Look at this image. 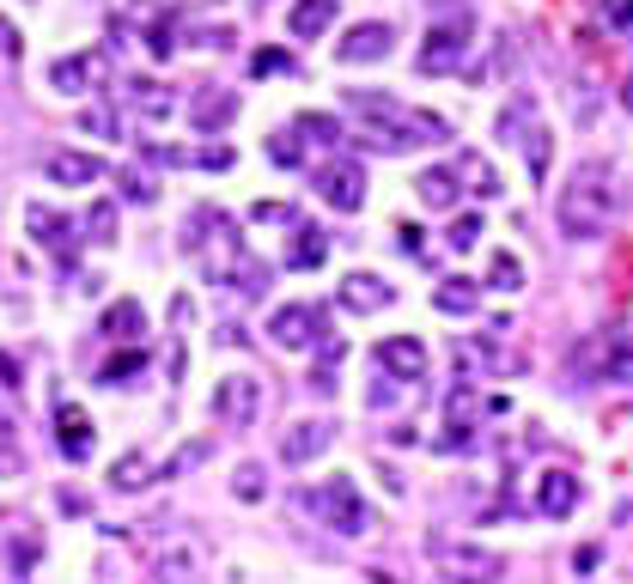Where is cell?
<instances>
[{"mask_svg": "<svg viewBox=\"0 0 633 584\" xmlns=\"http://www.w3.org/2000/svg\"><path fill=\"white\" fill-rule=\"evenodd\" d=\"M122 195H129V201H141V208H146V201H153V177H141V170H122Z\"/></svg>", "mask_w": 633, "mask_h": 584, "instance_id": "cell-41", "label": "cell"}, {"mask_svg": "<svg viewBox=\"0 0 633 584\" xmlns=\"http://www.w3.org/2000/svg\"><path fill=\"white\" fill-rule=\"evenodd\" d=\"M390 37L396 31L384 25V19H366V25H354L342 43H335V55H342L347 67H366V62H384L390 55Z\"/></svg>", "mask_w": 633, "mask_h": 584, "instance_id": "cell-14", "label": "cell"}, {"mask_svg": "<svg viewBox=\"0 0 633 584\" xmlns=\"http://www.w3.org/2000/svg\"><path fill=\"white\" fill-rule=\"evenodd\" d=\"M292 238H299V244L287 250V268H316V262L330 256V238L316 232V225H299Z\"/></svg>", "mask_w": 633, "mask_h": 584, "instance_id": "cell-27", "label": "cell"}, {"mask_svg": "<svg viewBox=\"0 0 633 584\" xmlns=\"http://www.w3.org/2000/svg\"><path fill=\"white\" fill-rule=\"evenodd\" d=\"M268 335H275V348L299 353V348H311V341H323V311H316V305H280V311L268 317Z\"/></svg>", "mask_w": 633, "mask_h": 584, "instance_id": "cell-10", "label": "cell"}, {"mask_svg": "<svg viewBox=\"0 0 633 584\" xmlns=\"http://www.w3.org/2000/svg\"><path fill=\"white\" fill-rule=\"evenodd\" d=\"M603 384H633V341H609L603 348Z\"/></svg>", "mask_w": 633, "mask_h": 584, "instance_id": "cell-32", "label": "cell"}, {"mask_svg": "<svg viewBox=\"0 0 633 584\" xmlns=\"http://www.w3.org/2000/svg\"><path fill=\"white\" fill-rule=\"evenodd\" d=\"M396 384H402V377H390V384H371L366 403H371V408H390V403H396Z\"/></svg>", "mask_w": 633, "mask_h": 584, "instance_id": "cell-43", "label": "cell"}, {"mask_svg": "<svg viewBox=\"0 0 633 584\" xmlns=\"http://www.w3.org/2000/svg\"><path fill=\"white\" fill-rule=\"evenodd\" d=\"M213 415H220V420H225V427H232V432L256 427V415H263V384H256L251 372L225 377V384L213 389Z\"/></svg>", "mask_w": 633, "mask_h": 584, "instance_id": "cell-9", "label": "cell"}, {"mask_svg": "<svg viewBox=\"0 0 633 584\" xmlns=\"http://www.w3.org/2000/svg\"><path fill=\"white\" fill-rule=\"evenodd\" d=\"M79 232H92V244H116V201H92Z\"/></svg>", "mask_w": 633, "mask_h": 584, "instance_id": "cell-29", "label": "cell"}, {"mask_svg": "<svg viewBox=\"0 0 633 584\" xmlns=\"http://www.w3.org/2000/svg\"><path fill=\"white\" fill-rule=\"evenodd\" d=\"M378 365L390 377H402V384H414V377H426V341L421 335H384L378 341Z\"/></svg>", "mask_w": 633, "mask_h": 584, "instance_id": "cell-15", "label": "cell"}, {"mask_svg": "<svg viewBox=\"0 0 633 584\" xmlns=\"http://www.w3.org/2000/svg\"><path fill=\"white\" fill-rule=\"evenodd\" d=\"M79 129L98 134V141H110V134H116V117H110L104 104H92V110H79Z\"/></svg>", "mask_w": 633, "mask_h": 584, "instance_id": "cell-38", "label": "cell"}, {"mask_svg": "<svg viewBox=\"0 0 633 584\" xmlns=\"http://www.w3.org/2000/svg\"><path fill=\"white\" fill-rule=\"evenodd\" d=\"M451 170H457V183L469 195H481V201H493V195H500V170H493L481 153H457V165H451Z\"/></svg>", "mask_w": 633, "mask_h": 584, "instance_id": "cell-22", "label": "cell"}, {"mask_svg": "<svg viewBox=\"0 0 633 584\" xmlns=\"http://www.w3.org/2000/svg\"><path fill=\"white\" fill-rule=\"evenodd\" d=\"M621 213V177L609 158H585V165H573L567 189H560V201H554V220H560V232L573 238V244H591V238H603L609 225H615Z\"/></svg>", "mask_w": 633, "mask_h": 584, "instance_id": "cell-1", "label": "cell"}, {"mask_svg": "<svg viewBox=\"0 0 633 584\" xmlns=\"http://www.w3.org/2000/svg\"><path fill=\"white\" fill-rule=\"evenodd\" d=\"M585 499V481L573 475V469H548V475L536 481V511L542 518H573Z\"/></svg>", "mask_w": 633, "mask_h": 584, "instance_id": "cell-12", "label": "cell"}, {"mask_svg": "<svg viewBox=\"0 0 633 584\" xmlns=\"http://www.w3.org/2000/svg\"><path fill=\"white\" fill-rule=\"evenodd\" d=\"M25 225H31V238H37V244L67 250V220H62L55 208H31V213H25Z\"/></svg>", "mask_w": 633, "mask_h": 584, "instance_id": "cell-28", "label": "cell"}, {"mask_svg": "<svg viewBox=\"0 0 633 584\" xmlns=\"http://www.w3.org/2000/svg\"><path fill=\"white\" fill-rule=\"evenodd\" d=\"M232 117H237V91H225V86H201L196 98H189V122H196L201 134L232 129Z\"/></svg>", "mask_w": 633, "mask_h": 584, "instance_id": "cell-16", "label": "cell"}, {"mask_svg": "<svg viewBox=\"0 0 633 584\" xmlns=\"http://www.w3.org/2000/svg\"><path fill=\"white\" fill-rule=\"evenodd\" d=\"M171 49H177V43H171V25H158V31H153V55H171Z\"/></svg>", "mask_w": 633, "mask_h": 584, "instance_id": "cell-46", "label": "cell"}, {"mask_svg": "<svg viewBox=\"0 0 633 584\" xmlns=\"http://www.w3.org/2000/svg\"><path fill=\"white\" fill-rule=\"evenodd\" d=\"M426 566H433L438 579H500V572H506V560L493 554V548H481V542L433 536V542H426Z\"/></svg>", "mask_w": 633, "mask_h": 584, "instance_id": "cell-5", "label": "cell"}, {"mask_svg": "<svg viewBox=\"0 0 633 584\" xmlns=\"http://www.w3.org/2000/svg\"><path fill=\"white\" fill-rule=\"evenodd\" d=\"M256 220H280V225H287L292 208H287V201H263V208H256Z\"/></svg>", "mask_w": 633, "mask_h": 584, "instance_id": "cell-44", "label": "cell"}, {"mask_svg": "<svg viewBox=\"0 0 633 584\" xmlns=\"http://www.w3.org/2000/svg\"><path fill=\"white\" fill-rule=\"evenodd\" d=\"M475 238H481V213H463V220L451 225L445 244H451V250H475Z\"/></svg>", "mask_w": 633, "mask_h": 584, "instance_id": "cell-39", "label": "cell"}, {"mask_svg": "<svg viewBox=\"0 0 633 584\" xmlns=\"http://www.w3.org/2000/svg\"><path fill=\"white\" fill-rule=\"evenodd\" d=\"M98 329H104L110 341H141V335H146V311H141L134 299H116V305L104 311V323H98Z\"/></svg>", "mask_w": 633, "mask_h": 584, "instance_id": "cell-24", "label": "cell"}, {"mask_svg": "<svg viewBox=\"0 0 633 584\" xmlns=\"http://www.w3.org/2000/svg\"><path fill=\"white\" fill-rule=\"evenodd\" d=\"M597 13H603L609 31H621V37L633 43V0H597Z\"/></svg>", "mask_w": 633, "mask_h": 584, "instance_id": "cell-36", "label": "cell"}, {"mask_svg": "<svg viewBox=\"0 0 633 584\" xmlns=\"http://www.w3.org/2000/svg\"><path fill=\"white\" fill-rule=\"evenodd\" d=\"M256 74H292V55L287 49H256Z\"/></svg>", "mask_w": 633, "mask_h": 584, "instance_id": "cell-42", "label": "cell"}, {"mask_svg": "<svg viewBox=\"0 0 633 584\" xmlns=\"http://www.w3.org/2000/svg\"><path fill=\"white\" fill-rule=\"evenodd\" d=\"M488 286H500V293H518V286H524V262H518L512 250H493V262H488Z\"/></svg>", "mask_w": 633, "mask_h": 584, "instance_id": "cell-31", "label": "cell"}, {"mask_svg": "<svg viewBox=\"0 0 633 584\" xmlns=\"http://www.w3.org/2000/svg\"><path fill=\"white\" fill-rule=\"evenodd\" d=\"M335 444V420H299V427L280 432V463H316V456Z\"/></svg>", "mask_w": 633, "mask_h": 584, "instance_id": "cell-11", "label": "cell"}, {"mask_svg": "<svg viewBox=\"0 0 633 584\" xmlns=\"http://www.w3.org/2000/svg\"><path fill=\"white\" fill-rule=\"evenodd\" d=\"M347 110L366 122L359 146H371V153H409V146H433V141L451 134L438 117L396 104V98H384V91H347Z\"/></svg>", "mask_w": 633, "mask_h": 584, "instance_id": "cell-2", "label": "cell"}, {"mask_svg": "<svg viewBox=\"0 0 633 584\" xmlns=\"http://www.w3.org/2000/svg\"><path fill=\"white\" fill-rule=\"evenodd\" d=\"M316 195H323L330 213H359L366 208V170L354 158H330V165L316 170Z\"/></svg>", "mask_w": 633, "mask_h": 584, "instance_id": "cell-8", "label": "cell"}, {"mask_svg": "<svg viewBox=\"0 0 633 584\" xmlns=\"http://www.w3.org/2000/svg\"><path fill=\"white\" fill-rule=\"evenodd\" d=\"M500 134L512 146H524L530 177H548V129L536 122V98H512V104L500 110Z\"/></svg>", "mask_w": 633, "mask_h": 584, "instance_id": "cell-7", "label": "cell"}, {"mask_svg": "<svg viewBox=\"0 0 633 584\" xmlns=\"http://www.w3.org/2000/svg\"><path fill=\"white\" fill-rule=\"evenodd\" d=\"M55 444H62L67 463H86V456H92V444H98L92 415H86V408H74V403H62V408H55Z\"/></svg>", "mask_w": 633, "mask_h": 584, "instance_id": "cell-13", "label": "cell"}, {"mask_svg": "<svg viewBox=\"0 0 633 584\" xmlns=\"http://www.w3.org/2000/svg\"><path fill=\"white\" fill-rule=\"evenodd\" d=\"M335 299H342V311H359V317H371V311H384V305L396 299L390 286L378 280V274H347L342 280V293H335Z\"/></svg>", "mask_w": 633, "mask_h": 584, "instance_id": "cell-19", "label": "cell"}, {"mask_svg": "<svg viewBox=\"0 0 633 584\" xmlns=\"http://www.w3.org/2000/svg\"><path fill=\"white\" fill-rule=\"evenodd\" d=\"M292 129H299V134H316L323 146H335V141H342V122H335V117H323V110H304V117L292 122Z\"/></svg>", "mask_w": 633, "mask_h": 584, "instance_id": "cell-35", "label": "cell"}, {"mask_svg": "<svg viewBox=\"0 0 633 584\" xmlns=\"http://www.w3.org/2000/svg\"><path fill=\"white\" fill-rule=\"evenodd\" d=\"M201 566V554H196V548H189V542H177V548H165V554H158V579H189V572H196Z\"/></svg>", "mask_w": 633, "mask_h": 584, "instance_id": "cell-33", "label": "cell"}, {"mask_svg": "<svg viewBox=\"0 0 633 584\" xmlns=\"http://www.w3.org/2000/svg\"><path fill=\"white\" fill-rule=\"evenodd\" d=\"M469 37H475V19L469 13L438 19V25H426V43H421V55H414V67H421V74H457Z\"/></svg>", "mask_w": 633, "mask_h": 584, "instance_id": "cell-6", "label": "cell"}, {"mask_svg": "<svg viewBox=\"0 0 633 584\" xmlns=\"http://www.w3.org/2000/svg\"><path fill=\"white\" fill-rule=\"evenodd\" d=\"M414 195H421L433 213H451V208H457V195H463V183H457V170H421Z\"/></svg>", "mask_w": 633, "mask_h": 584, "instance_id": "cell-23", "label": "cell"}, {"mask_svg": "<svg viewBox=\"0 0 633 584\" xmlns=\"http://www.w3.org/2000/svg\"><path fill=\"white\" fill-rule=\"evenodd\" d=\"M232 494L244 499V506L268 499V475H263V463H237V469H232Z\"/></svg>", "mask_w": 633, "mask_h": 584, "instance_id": "cell-30", "label": "cell"}, {"mask_svg": "<svg viewBox=\"0 0 633 584\" xmlns=\"http://www.w3.org/2000/svg\"><path fill=\"white\" fill-rule=\"evenodd\" d=\"M330 19H335V0H292L287 31L299 43H311V37H323V31H330Z\"/></svg>", "mask_w": 633, "mask_h": 584, "instance_id": "cell-21", "label": "cell"}, {"mask_svg": "<svg viewBox=\"0 0 633 584\" xmlns=\"http://www.w3.org/2000/svg\"><path fill=\"white\" fill-rule=\"evenodd\" d=\"M43 170H49L55 183H67V189H86V183L104 177V158L98 153H74V146H62V153L43 158Z\"/></svg>", "mask_w": 633, "mask_h": 584, "instance_id": "cell-18", "label": "cell"}, {"mask_svg": "<svg viewBox=\"0 0 633 584\" xmlns=\"http://www.w3.org/2000/svg\"><path fill=\"white\" fill-rule=\"evenodd\" d=\"M304 511H311L323 530H335V536H366L371 530V506H366V494H359L347 475H330V481H316L311 494H304Z\"/></svg>", "mask_w": 633, "mask_h": 584, "instance_id": "cell-4", "label": "cell"}, {"mask_svg": "<svg viewBox=\"0 0 633 584\" xmlns=\"http://www.w3.org/2000/svg\"><path fill=\"white\" fill-rule=\"evenodd\" d=\"M110 481H116L122 494H129V487H146V456H141V451H129V456L116 463V475H110Z\"/></svg>", "mask_w": 633, "mask_h": 584, "instance_id": "cell-37", "label": "cell"}, {"mask_svg": "<svg viewBox=\"0 0 633 584\" xmlns=\"http://www.w3.org/2000/svg\"><path fill=\"white\" fill-rule=\"evenodd\" d=\"M146 372V353H141V341L134 348H122V353H110L104 365H98V384H110V389H122L129 377H141Z\"/></svg>", "mask_w": 633, "mask_h": 584, "instance_id": "cell-25", "label": "cell"}, {"mask_svg": "<svg viewBox=\"0 0 633 584\" xmlns=\"http://www.w3.org/2000/svg\"><path fill=\"white\" fill-rule=\"evenodd\" d=\"M0 55H19V31L7 25V19H0Z\"/></svg>", "mask_w": 633, "mask_h": 584, "instance_id": "cell-45", "label": "cell"}, {"mask_svg": "<svg viewBox=\"0 0 633 584\" xmlns=\"http://www.w3.org/2000/svg\"><path fill=\"white\" fill-rule=\"evenodd\" d=\"M304 158V146H299V129H287V134H268V165H280V170H292Z\"/></svg>", "mask_w": 633, "mask_h": 584, "instance_id": "cell-34", "label": "cell"}, {"mask_svg": "<svg viewBox=\"0 0 633 584\" xmlns=\"http://www.w3.org/2000/svg\"><path fill=\"white\" fill-rule=\"evenodd\" d=\"M475 305H481V286H475V280H463V274H457V280H445V286H438V311H445V317H469Z\"/></svg>", "mask_w": 633, "mask_h": 584, "instance_id": "cell-26", "label": "cell"}, {"mask_svg": "<svg viewBox=\"0 0 633 584\" xmlns=\"http://www.w3.org/2000/svg\"><path fill=\"white\" fill-rule=\"evenodd\" d=\"M621 110H633V74L621 79Z\"/></svg>", "mask_w": 633, "mask_h": 584, "instance_id": "cell-47", "label": "cell"}, {"mask_svg": "<svg viewBox=\"0 0 633 584\" xmlns=\"http://www.w3.org/2000/svg\"><path fill=\"white\" fill-rule=\"evenodd\" d=\"M129 110L134 117H146V122H165V117H177V98H171V86H158V79H129Z\"/></svg>", "mask_w": 633, "mask_h": 584, "instance_id": "cell-20", "label": "cell"}, {"mask_svg": "<svg viewBox=\"0 0 633 584\" xmlns=\"http://www.w3.org/2000/svg\"><path fill=\"white\" fill-rule=\"evenodd\" d=\"M104 74H110V62H104V49H86V55H67V62H55L49 67V79L62 91H92V86H104Z\"/></svg>", "mask_w": 633, "mask_h": 584, "instance_id": "cell-17", "label": "cell"}, {"mask_svg": "<svg viewBox=\"0 0 633 584\" xmlns=\"http://www.w3.org/2000/svg\"><path fill=\"white\" fill-rule=\"evenodd\" d=\"M184 250L213 274V280H225V268H232V262L244 256V238H237L232 213H220V208H196V213L184 220Z\"/></svg>", "mask_w": 633, "mask_h": 584, "instance_id": "cell-3", "label": "cell"}, {"mask_svg": "<svg viewBox=\"0 0 633 584\" xmlns=\"http://www.w3.org/2000/svg\"><path fill=\"white\" fill-rule=\"evenodd\" d=\"M475 415H481V403H475L469 389H457V396H451V427H457V432H463V427H469V420H475Z\"/></svg>", "mask_w": 633, "mask_h": 584, "instance_id": "cell-40", "label": "cell"}]
</instances>
